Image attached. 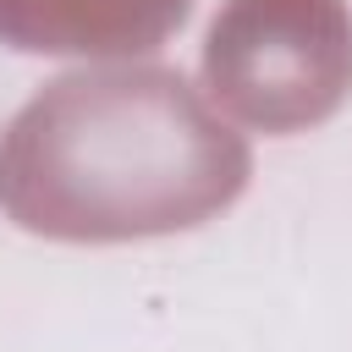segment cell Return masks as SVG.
Returning a JSON list of instances; mask_svg holds the SVG:
<instances>
[{
	"mask_svg": "<svg viewBox=\"0 0 352 352\" xmlns=\"http://www.w3.org/2000/svg\"><path fill=\"white\" fill-rule=\"evenodd\" d=\"M248 148L170 72L60 77L0 138V204L50 236L182 231L236 198Z\"/></svg>",
	"mask_w": 352,
	"mask_h": 352,
	"instance_id": "1",
	"label": "cell"
},
{
	"mask_svg": "<svg viewBox=\"0 0 352 352\" xmlns=\"http://www.w3.org/2000/svg\"><path fill=\"white\" fill-rule=\"evenodd\" d=\"M214 94L258 121L297 126L324 116L352 77V28L336 0H236L209 33Z\"/></svg>",
	"mask_w": 352,
	"mask_h": 352,
	"instance_id": "2",
	"label": "cell"
},
{
	"mask_svg": "<svg viewBox=\"0 0 352 352\" xmlns=\"http://www.w3.org/2000/svg\"><path fill=\"white\" fill-rule=\"evenodd\" d=\"M187 0H0V38L16 50H148Z\"/></svg>",
	"mask_w": 352,
	"mask_h": 352,
	"instance_id": "3",
	"label": "cell"
}]
</instances>
